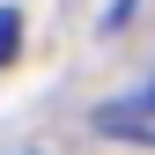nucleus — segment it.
I'll list each match as a JSON object with an SVG mask.
<instances>
[{"label": "nucleus", "instance_id": "obj_1", "mask_svg": "<svg viewBox=\"0 0 155 155\" xmlns=\"http://www.w3.org/2000/svg\"><path fill=\"white\" fill-rule=\"evenodd\" d=\"M96 133H111V140H140V148H155V89L111 96V104L96 111Z\"/></svg>", "mask_w": 155, "mask_h": 155}, {"label": "nucleus", "instance_id": "obj_2", "mask_svg": "<svg viewBox=\"0 0 155 155\" xmlns=\"http://www.w3.org/2000/svg\"><path fill=\"white\" fill-rule=\"evenodd\" d=\"M15 52H22V15H15V8H0V67H8Z\"/></svg>", "mask_w": 155, "mask_h": 155}]
</instances>
